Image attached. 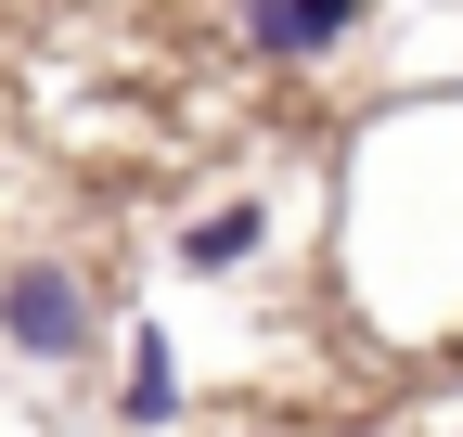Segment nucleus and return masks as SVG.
Instances as JSON below:
<instances>
[{"label":"nucleus","mask_w":463,"mask_h":437,"mask_svg":"<svg viewBox=\"0 0 463 437\" xmlns=\"http://www.w3.org/2000/svg\"><path fill=\"white\" fill-rule=\"evenodd\" d=\"M373 0H245V51L258 65H322V51L361 39Z\"/></svg>","instance_id":"nucleus-2"},{"label":"nucleus","mask_w":463,"mask_h":437,"mask_svg":"<svg viewBox=\"0 0 463 437\" xmlns=\"http://www.w3.org/2000/svg\"><path fill=\"white\" fill-rule=\"evenodd\" d=\"M0 335H14V360H39V373L90 360L103 309H90V284H78V257H26V270H0Z\"/></svg>","instance_id":"nucleus-1"},{"label":"nucleus","mask_w":463,"mask_h":437,"mask_svg":"<svg viewBox=\"0 0 463 437\" xmlns=\"http://www.w3.org/2000/svg\"><path fill=\"white\" fill-rule=\"evenodd\" d=\"M116 399H129L142 437H155V424H181V373H167V335H155V321L129 335V386H116Z\"/></svg>","instance_id":"nucleus-4"},{"label":"nucleus","mask_w":463,"mask_h":437,"mask_svg":"<svg viewBox=\"0 0 463 437\" xmlns=\"http://www.w3.org/2000/svg\"><path fill=\"white\" fill-rule=\"evenodd\" d=\"M258 245H270V206H258V193H232V206H206L194 232H181V270H194V284H232Z\"/></svg>","instance_id":"nucleus-3"}]
</instances>
